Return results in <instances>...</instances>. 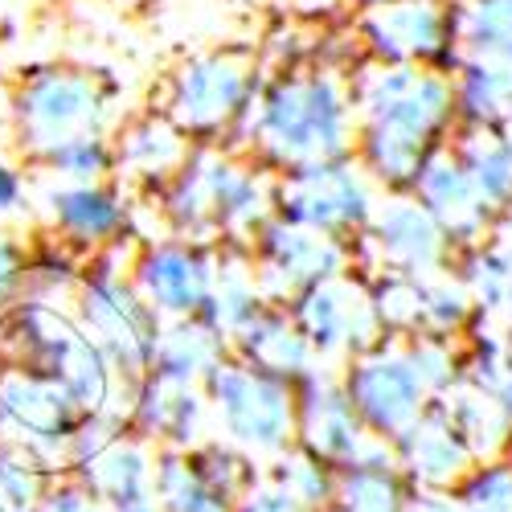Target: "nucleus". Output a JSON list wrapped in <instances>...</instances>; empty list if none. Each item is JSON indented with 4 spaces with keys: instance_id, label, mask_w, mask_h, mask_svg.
Wrapping results in <instances>:
<instances>
[{
    "instance_id": "f257e3e1",
    "label": "nucleus",
    "mask_w": 512,
    "mask_h": 512,
    "mask_svg": "<svg viewBox=\"0 0 512 512\" xmlns=\"http://www.w3.org/2000/svg\"><path fill=\"white\" fill-rule=\"evenodd\" d=\"M357 58H340L320 46L316 58L263 66L259 91L238 127L234 148L283 177L295 168L353 156L357 115L349 91V66Z\"/></svg>"
},
{
    "instance_id": "f03ea898",
    "label": "nucleus",
    "mask_w": 512,
    "mask_h": 512,
    "mask_svg": "<svg viewBox=\"0 0 512 512\" xmlns=\"http://www.w3.org/2000/svg\"><path fill=\"white\" fill-rule=\"evenodd\" d=\"M349 91L357 115V164L381 193H406L422 160L459 127L451 74L357 58L349 66Z\"/></svg>"
},
{
    "instance_id": "7ed1b4c3",
    "label": "nucleus",
    "mask_w": 512,
    "mask_h": 512,
    "mask_svg": "<svg viewBox=\"0 0 512 512\" xmlns=\"http://www.w3.org/2000/svg\"><path fill=\"white\" fill-rule=\"evenodd\" d=\"M0 357L58 381L82 414H123L127 390H132L99 353L95 340L78 328L74 312L54 300H37V295H25L0 316Z\"/></svg>"
},
{
    "instance_id": "20e7f679",
    "label": "nucleus",
    "mask_w": 512,
    "mask_h": 512,
    "mask_svg": "<svg viewBox=\"0 0 512 512\" xmlns=\"http://www.w3.org/2000/svg\"><path fill=\"white\" fill-rule=\"evenodd\" d=\"M13 136L25 164L41 152L62 148L70 140L111 136L119 115V87L115 78L91 66L50 62L21 74L13 91Z\"/></svg>"
},
{
    "instance_id": "39448f33",
    "label": "nucleus",
    "mask_w": 512,
    "mask_h": 512,
    "mask_svg": "<svg viewBox=\"0 0 512 512\" xmlns=\"http://www.w3.org/2000/svg\"><path fill=\"white\" fill-rule=\"evenodd\" d=\"M132 246L136 242L91 254L70 295V304H74L70 312L78 328L95 340L99 353L111 361V369L127 386H136L148 373L156 336H160V316L140 300V291L132 287V275H127Z\"/></svg>"
},
{
    "instance_id": "423d86ee",
    "label": "nucleus",
    "mask_w": 512,
    "mask_h": 512,
    "mask_svg": "<svg viewBox=\"0 0 512 512\" xmlns=\"http://www.w3.org/2000/svg\"><path fill=\"white\" fill-rule=\"evenodd\" d=\"M263 78V58L242 46L205 50L185 58L164 78V91L156 111H164L193 148L205 144H230L238 140V127L254 103Z\"/></svg>"
},
{
    "instance_id": "0eeeda50",
    "label": "nucleus",
    "mask_w": 512,
    "mask_h": 512,
    "mask_svg": "<svg viewBox=\"0 0 512 512\" xmlns=\"http://www.w3.org/2000/svg\"><path fill=\"white\" fill-rule=\"evenodd\" d=\"M209 431L267 467L295 443V390L226 357L205 377Z\"/></svg>"
},
{
    "instance_id": "6e6552de",
    "label": "nucleus",
    "mask_w": 512,
    "mask_h": 512,
    "mask_svg": "<svg viewBox=\"0 0 512 512\" xmlns=\"http://www.w3.org/2000/svg\"><path fill=\"white\" fill-rule=\"evenodd\" d=\"M377 201H381V189L369 181L357 156L308 164V168L275 177V218L300 222L340 242L361 238Z\"/></svg>"
},
{
    "instance_id": "1a4fd4ad",
    "label": "nucleus",
    "mask_w": 512,
    "mask_h": 512,
    "mask_svg": "<svg viewBox=\"0 0 512 512\" xmlns=\"http://www.w3.org/2000/svg\"><path fill=\"white\" fill-rule=\"evenodd\" d=\"M349 37L365 62L431 66L451 74L455 0H386V5L353 13Z\"/></svg>"
},
{
    "instance_id": "9d476101",
    "label": "nucleus",
    "mask_w": 512,
    "mask_h": 512,
    "mask_svg": "<svg viewBox=\"0 0 512 512\" xmlns=\"http://www.w3.org/2000/svg\"><path fill=\"white\" fill-rule=\"evenodd\" d=\"M455 246L443 226L410 193H381L369 226L353 242L357 275H410L426 279L455 267Z\"/></svg>"
},
{
    "instance_id": "9b49d317",
    "label": "nucleus",
    "mask_w": 512,
    "mask_h": 512,
    "mask_svg": "<svg viewBox=\"0 0 512 512\" xmlns=\"http://www.w3.org/2000/svg\"><path fill=\"white\" fill-rule=\"evenodd\" d=\"M193 168L213 218V238L230 250H250L259 230L275 218V173L230 144L193 148Z\"/></svg>"
},
{
    "instance_id": "f8f14e48",
    "label": "nucleus",
    "mask_w": 512,
    "mask_h": 512,
    "mask_svg": "<svg viewBox=\"0 0 512 512\" xmlns=\"http://www.w3.org/2000/svg\"><path fill=\"white\" fill-rule=\"evenodd\" d=\"M78 418L82 410L66 398L58 381L0 357V443L21 447L50 472H62Z\"/></svg>"
},
{
    "instance_id": "ddd939ff",
    "label": "nucleus",
    "mask_w": 512,
    "mask_h": 512,
    "mask_svg": "<svg viewBox=\"0 0 512 512\" xmlns=\"http://www.w3.org/2000/svg\"><path fill=\"white\" fill-rule=\"evenodd\" d=\"M336 377L345 386L361 426L381 443L398 439L410 422H418L435 406L431 394L422 390V381L414 377L402 340H377L373 349L336 365Z\"/></svg>"
},
{
    "instance_id": "4468645a",
    "label": "nucleus",
    "mask_w": 512,
    "mask_h": 512,
    "mask_svg": "<svg viewBox=\"0 0 512 512\" xmlns=\"http://www.w3.org/2000/svg\"><path fill=\"white\" fill-rule=\"evenodd\" d=\"M246 254L254 275H259L267 304H279V308H291L304 291L320 287L324 279L353 271V242L328 238L287 218H271Z\"/></svg>"
},
{
    "instance_id": "2eb2a0df",
    "label": "nucleus",
    "mask_w": 512,
    "mask_h": 512,
    "mask_svg": "<svg viewBox=\"0 0 512 512\" xmlns=\"http://www.w3.org/2000/svg\"><path fill=\"white\" fill-rule=\"evenodd\" d=\"M213 271H218V246H201L189 238H140L132 246V287L140 291V300L168 320H193L209 304Z\"/></svg>"
},
{
    "instance_id": "dca6fc26",
    "label": "nucleus",
    "mask_w": 512,
    "mask_h": 512,
    "mask_svg": "<svg viewBox=\"0 0 512 512\" xmlns=\"http://www.w3.org/2000/svg\"><path fill=\"white\" fill-rule=\"evenodd\" d=\"M287 312L300 324V332L312 345V353L320 357V365H328V369L345 365L349 357L373 349L377 340H386L377 316H373L369 283L357 271L324 279L320 287L304 291Z\"/></svg>"
},
{
    "instance_id": "f3484780",
    "label": "nucleus",
    "mask_w": 512,
    "mask_h": 512,
    "mask_svg": "<svg viewBox=\"0 0 512 512\" xmlns=\"http://www.w3.org/2000/svg\"><path fill=\"white\" fill-rule=\"evenodd\" d=\"M50 234L78 254H103L123 242H140L136 234V197L119 181L99 185H58L46 193Z\"/></svg>"
},
{
    "instance_id": "a211bd4d",
    "label": "nucleus",
    "mask_w": 512,
    "mask_h": 512,
    "mask_svg": "<svg viewBox=\"0 0 512 512\" xmlns=\"http://www.w3.org/2000/svg\"><path fill=\"white\" fill-rule=\"evenodd\" d=\"M373 443L377 439L361 426L336 369L324 365L295 386V443L291 447L316 455L336 472V467H349L353 459H361Z\"/></svg>"
},
{
    "instance_id": "6ab92c4d",
    "label": "nucleus",
    "mask_w": 512,
    "mask_h": 512,
    "mask_svg": "<svg viewBox=\"0 0 512 512\" xmlns=\"http://www.w3.org/2000/svg\"><path fill=\"white\" fill-rule=\"evenodd\" d=\"M123 422L152 451H193L213 435L205 386H185V381H168L156 373H144L127 390Z\"/></svg>"
},
{
    "instance_id": "aec40b11",
    "label": "nucleus",
    "mask_w": 512,
    "mask_h": 512,
    "mask_svg": "<svg viewBox=\"0 0 512 512\" xmlns=\"http://www.w3.org/2000/svg\"><path fill=\"white\" fill-rule=\"evenodd\" d=\"M111 148H115V181L127 193L136 189L144 201L173 181L193 152L189 136L156 107L119 119L111 132Z\"/></svg>"
},
{
    "instance_id": "412c9836",
    "label": "nucleus",
    "mask_w": 512,
    "mask_h": 512,
    "mask_svg": "<svg viewBox=\"0 0 512 512\" xmlns=\"http://www.w3.org/2000/svg\"><path fill=\"white\" fill-rule=\"evenodd\" d=\"M406 193L443 226V234L451 238L455 250H467V246L484 242L488 230H492V213L476 197V189H472V181H467L463 164L455 160L451 144L435 148L431 156L422 160V168L414 173Z\"/></svg>"
},
{
    "instance_id": "4be33fe9",
    "label": "nucleus",
    "mask_w": 512,
    "mask_h": 512,
    "mask_svg": "<svg viewBox=\"0 0 512 512\" xmlns=\"http://www.w3.org/2000/svg\"><path fill=\"white\" fill-rule=\"evenodd\" d=\"M390 455L414 492H455L476 467L472 451L463 447V439L435 406L410 422L398 439H390Z\"/></svg>"
},
{
    "instance_id": "5701e85b",
    "label": "nucleus",
    "mask_w": 512,
    "mask_h": 512,
    "mask_svg": "<svg viewBox=\"0 0 512 512\" xmlns=\"http://www.w3.org/2000/svg\"><path fill=\"white\" fill-rule=\"evenodd\" d=\"M230 357L254 373L283 381L291 390L300 386V381H308L316 369H324L320 357L312 353V345L304 340L300 324H295L291 312L279 304H267L250 324H242L230 336Z\"/></svg>"
},
{
    "instance_id": "b1692460",
    "label": "nucleus",
    "mask_w": 512,
    "mask_h": 512,
    "mask_svg": "<svg viewBox=\"0 0 512 512\" xmlns=\"http://www.w3.org/2000/svg\"><path fill=\"white\" fill-rule=\"evenodd\" d=\"M451 70H476L512 91V0H455Z\"/></svg>"
},
{
    "instance_id": "393cba45",
    "label": "nucleus",
    "mask_w": 512,
    "mask_h": 512,
    "mask_svg": "<svg viewBox=\"0 0 512 512\" xmlns=\"http://www.w3.org/2000/svg\"><path fill=\"white\" fill-rule=\"evenodd\" d=\"M152 467H156V451L132 431H123L91 459L74 463L66 476L103 508H119V504L152 496Z\"/></svg>"
},
{
    "instance_id": "a878e982",
    "label": "nucleus",
    "mask_w": 512,
    "mask_h": 512,
    "mask_svg": "<svg viewBox=\"0 0 512 512\" xmlns=\"http://www.w3.org/2000/svg\"><path fill=\"white\" fill-rule=\"evenodd\" d=\"M410 484L402 480L398 463L390 455V443H373L361 459L349 467H336L332 500L324 512H406Z\"/></svg>"
},
{
    "instance_id": "bb28decb",
    "label": "nucleus",
    "mask_w": 512,
    "mask_h": 512,
    "mask_svg": "<svg viewBox=\"0 0 512 512\" xmlns=\"http://www.w3.org/2000/svg\"><path fill=\"white\" fill-rule=\"evenodd\" d=\"M226 357H230V340L209 320H201V316L168 320V324H160L148 373L168 377V381H185V386H205V377Z\"/></svg>"
},
{
    "instance_id": "cd10ccee",
    "label": "nucleus",
    "mask_w": 512,
    "mask_h": 512,
    "mask_svg": "<svg viewBox=\"0 0 512 512\" xmlns=\"http://www.w3.org/2000/svg\"><path fill=\"white\" fill-rule=\"evenodd\" d=\"M435 410L451 422V431L463 439V447L472 451L476 463H488V459H504L508 455L512 414L500 402H492L488 394H480L476 386L455 381V386L443 398H435Z\"/></svg>"
},
{
    "instance_id": "c85d7f7f",
    "label": "nucleus",
    "mask_w": 512,
    "mask_h": 512,
    "mask_svg": "<svg viewBox=\"0 0 512 512\" xmlns=\"http://www.w3.org/2000/svg\"><path fill=\"white\" fill-rule=\"evenodd\" d=\"M447 144H451L455 160L463 164L467 181H472L476 197L484 201V209L492 213V218L504 205H512V152L500 136V127L459 123Z\"/></svg>"
},
{
    "instance_id": "c756f323",
    "label": "nucleus",
    "mask_w": 512,
    "mask_h": 512,
    "mask_svg": "<svg viewBox=\"0 0 512 512\" xmlns=\"http://www.w3.org/2000/svg\"><path fill=\"white\" fill-rule=\"evenodd\" d=\"M263 308H267V295L259 287V275H254V267H250V254L218 246V271H213L209 304H205L201 320H209L230 340L242 324H250Z\"/></svg>"
},
{
    "instance_id": "7c9ffc66",
    "label": "nucleus",
    "mask_w": 512,
    "mask_h": 512,
    "mask_svg": "<svg viewBox=\"0 0 512 512\" xmlns=\"http://www.w3.org/2000/svg\"><path fill=\"white\" fill-rule=\"evenodd\" d=\"M455 275L472 295L476 320L508 324L512 320V254L500 250L492 238L476 242L455 254Z\"/></svg>"
},
{
    "instance_id": "2f4dec72",
    "label": "nucleus",
    "mask_w": 512,
    "mask_h": 512,
    "mask_svg": "<svg viewBox=\"0 0 512 512\" xmlns=\"http://www.w3.org/2000/svg\"><path fill=\"white\" fill-rule=\"evenodd\" d=\"M152 500L160 512H234V504L201 476L189 451H156Z\"/></svg>"
},
{
    "instance_id": "473e14b6",
    "label": "nucleus",
    "mask_w": 512,
    "mask_h": 512,
    "mask_svg": "<svg viewBox=\"0 0 512 512\" xmlns=\"http://www.w3.org/2000/svg\"><path fill=\"white\" fill-rule=\"evenodd\" d=\"M463 381L512 414V345L500 324L476 320L463 336Z\"/></svg>"
},
{
    "instance_id": "72a5a7b5",
    "label": "nucleus",
    "mask_w": 512,
    "mask_h": 512,
    "mask_svg": "<svg viewBox=\"0 0 512 512\" xmlns=\"http://www.w3.org/2000/svg\"><path fill=\"white\" fill-rule=\"evenodd\" d=\"M29 254V279H25V295H37V300H70L78 275L87 267V254L70 250L62 238H54L50 230L37 234V242H25Z\"/></svg>"
},
{
    "instance_id": "f704fd0d",
    "label": "nucleus",
    "mask_w": 512,
    "mask_h": 512,
    "mask_svg": "<svg viewBox=\"0 0 512 512\" xmlns=\"http://www.w3.org/2000/svg\"><path fill=\"white\" fill-rule=\"evenodd\" d=\"M263 480L271 488H279L287 500H295L308 512H324L328 500H332V484H336V472L328 463H320L316 455L300 451V447H287L283 455H275L267 467H263Z\"/></svg>"
},
{
    "instance_id": "c9c22d12",
    "label": "nucleus",
    "mask_w": 512,
    "mask_h": 512,
    "mask_svg": "<svg viewBox=\"0 0 512 512\" xmlns=\"http://www.w3.org/2000/svg\"><path fill=\"white\" fill-rule=\"evenodd\" d=\"M29 168L58 177V185H99V181H115V148L111 136H87L41 152Z\"/></svg>"
},
{
    "instance_id": "e433bc0d",
    "label": "nucleus",
    "mask_w": 512,
    "mask_h": 512,
    "mask_svg": "<svg viewBox=\"0 0 512 512\" xmlns=\"http://www.w3.org/2000/svg\"><path fill=\"white\" fill-rule=\"evenodd\" d=\"M373 316L386 340H410L422 332V279L410 275H365Z\"/></svg>"
},
{
    "instance_id": "4c0bfd02",
    "label": "nucleus",
    "mask_w": 512,
    "mask_h": 512,
    "mask_svg": "<svg viewBox=\"0 0 512 512\" xmlns=\"http://www.w3.org/2000/svg\"><path fill=\"white\" fill-rule=\"evenodd\" d=\"M472 324H476V308H472V295H467V287L459 283L455 267L422 279V332L418 336L463 340Z\"/></svg>"
},
{
    "instance_id": "58836bf2",
    "label": "nucleus",
    "mask_w": 512,
    "mask_h": 512,
    "mask_svg": "<svg viewBox=\"0 0 512 512\" xmlns=\"http://www.w3.org/2000/svg\"><path fill=\"white\" fill-rule=\"evenodd\" d=\"M406 361L414 369V377L422 381V390L435 398H443L455 381H463V340L451 336H410L402 340Z\"/></svg>"
},
{
    "instance_id": "ea45409f",
    "label": "nucleus",
    "mask_w": 512,
    "mask_h": 512,
    "mask_svg": "<svg viewBox=\"0 0 512 512\" xmlns=\"http://www.w3.org/2000/svg\"><path fill=\"white\" fill-rule=\"evenodd\" d=\"M193 463L201 467V476L213 484V488H218L230 504H238L254 484H259L263 480V467L259 463H254L250 455H242V451H234L230 443H222V439H205V443H197L193 451Z\"/></svg>"
},
{
    "instance_id": "a19ab883",
    "label": "nucleus",
    "mask_w": 512,
    "mask_h": 512,
    "mask_svg": "<svg viewBox=\"0 0 512 512\" xmlns=\"http://www.w3.org/2000/svg\"><path fill=\"white\" fill-rule=\"evenodd\" d=\"M58 472H50L46 463H37L29 451L0 443V512H37L46 484Z\"/></svg>"
},
{
    "instance_id": "79ce46f5",
    "label": "nucleus",
    "mask_w": 512,
    "mask_h": 512,
    "mask_svg": "<svg viewBox=\"0 0 512 512\" xmlns=\"http://www.w3.org/2000/svg\"><path fill=\"white\" fill-rule=\"evenodd\" d=\"M459 512H512V463L488 459L476 463L467 480L455 488Z\"/></svg>"
},
{
    "instance_id": "37998d69",
    "label": "nucleus",
    "mask_w": 512,
    "mask_h": 512,
    "mask_svg": "<svg viewBox=\"0 0 512 512\" xmlns=\"http://www.w3.org/2000/svg\"><path fill=\"white\" fill-rule=\"evenodd\" d=\"M25 279H29L25 242L9 230H0V316H5L17 300H25Z\"/></svg>"
},
{
    "instance_id": "c03bdc74",
    "label": "nucleus",
    "mask_w": 512,
    "mask_h": 512,
    "mask_svg": "<svg viewBox=\"0 0 512 512\" xmlns=\"http://www.w3.org/2000/svg\"><path fill=\"white\" fill-rule=\"evenodd\" d=\"M37 512H107V508H103L99 500H91L66 472H58V476L46 484V496H41Z\"/></svg>"
},
{
    "instance_id": "a18cd8bd",
    "label": "nucleus",
    "mask_w": 512,
    "mask_h": 512,
    "mask_svg": "<svg viewBox=\"0 0 512 512\" xmlns=\"http://www.w3.org/2000/svg\"><path fill=\"white\" fill-rule=\"evenodd\" d=\"M29 201V185H25V168L13 164L5 152H0V218H13Z\"/></svg>"
},
{
    "instance_id": "49530a36",
    "label": "nucleus",
    "mask_w": 512,
    "mask_h": 512,
    "mask_svg": "<svg viewBox=\"0 0 512 512\" xmlns=\"http://www.w3.org/2000/svg\"><path fill=\"white\" fill-rule=\"evenodd\" d=\"M234 512H308V508H300L295 500H287L279 488H271L267 480H259V484H254V488L234 504Z\"/></svg>"
},
{
    "instance_id": "de8ad7c7",
    "label": "nucleus",
    "mask_w": 512,
    "mask_h": 512,
    "mask_svg": "<svg viewBox=\"0 0 512 512\" xmlns=\"http://www.w3.org/2000/svg\"><path fill=\"white\" fill-rule=\"evenodd\" d=\"M406 512H459L455 492H410Z\"/></svg>"
},
{
    "instance_id": "09e8293b",
    "label": "nucleus",
    "mask_w": 512,
    "mask_h": 512,
    "mask_svg": "<svg viewBox=\"0 0 512 512\" xmlns=\"http://www.w3.org/2000/svg\"><path fill=\"white\" fill-rule=\"evenodd\" d=\"M488 238H492L500 250H508V254H512V205H504V209L496 213V218H492Z\"/></svg>"
},
{
    "instance_id": "8fccbe9b",
    "label": "nucleus",
    "mask_w": 512,
    "mask_h": 512,
    "mask_svg": "<svg viewBox=\"0 0 512 512\" xmlns=\"http://www.w3.org/2000/svg\"><path fill=\"white\" fill-rule=\"evenodd\" d=\"M107 512H160V508H156V500H152V496H144V500H132V504H119V508H107Z\"/></svg>"
},
{
    "instance_id": "3c124183",
    "label": "nucleus",
    "mask_w": 512,
    "mask_h": 512,
    "mask_svg": "<svg viewBox=\"0 0 512 512\" xmlns=\"http://www.w3.org/2000/svg\"><path fill=\"white\" fill-rule=\"evenodd\" d=\"M500 136H504V144H508V152H512V111L500 119Z\"/></svg>"
},
{
    "instance_id": "603ef678",
    "label": "nucleus",
    "mask_w": 512,
    "mask_h": 512,
    "mask_svg": "<svg viewBox=\"0 0 512 512\" xmlns=\"http://www.w3.org/2000/svg\"><path fill=\"white\" fill-rule=\"evenodd\" d=\"M345 5H349L353 13H361V9H373V5H386V0H345Z\"/></svg>"
},
{
    "instance_id": "864d4df0",
    "label": "nucleus",
    "mask_w": 512,
    "mask_h": 512,
    "mask_svg": "<svg viewBox=\"0 0 512 512\" xmlns=\"http://www.w3.org/2000/svg\"><path fill=\"white\" fill-rule=\"evenodd\" d=\"M504 336H508V345H512V320H508V324H504Z\"/></svg>"
},
{
    "instance_id": "5fc2aeb1",
    "label": "nucleus",
    "mask_w": 512,
    "mask_h": 512,
    "mask_svg": "<svg viewBox=\"0 0 512 512\" xmlns=\"http://www.w3.org/2000/svg\"><path fill=\"white\" fill-rule=\"evenodd\" d=\"M504 459H508V463H512V443H508V455H504Z\"/></svg>"
}]
</instances>
